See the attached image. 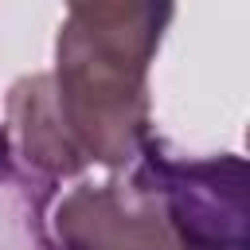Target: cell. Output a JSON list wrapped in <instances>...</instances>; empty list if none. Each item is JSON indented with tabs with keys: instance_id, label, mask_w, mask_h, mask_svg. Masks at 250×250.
Segmentation results:
<instances>
[{
	"instance_id": "obj_1",
	"label": "cell",
	"mask_w": 250,
	"mask_h": 250,
	"mask_svg": "<svg viewBox=\"0 0 250 250\" xmlns=\"http://www.w3.org/2000/svg\"><path fill=\"white\" fill-rule=\"evenodd\" d=\"M172 4H70L55 35L51 94L86 168H129L148 141V66Z\"/></svg>"
},
{
	"instance_id": "obj_2",
	"label": "cell",
	"mask_w": 250,
	"mask_h": 250,
	"mask_svg": "<svg viewBox=\"0 0 250 250\" xmlns=\"http://www.w3.org/2000/svg\"><path fill=\"white\" fill-rule=\"evenodd\" d=\"M133 164L188 250H246V168L234 152L176 160L148 137Z\"/></svg>"
},
{
	"instance_id": "obj_3",
	"label": "cell",
	"mask_w": 250,
	"mask_h": 250,
	"mask_svg": "<svg viewBox=\"0 0 250 250\" xmlns=\"http://www.w3.org/2000/svg\"><path fill=\"white\" fill-rule=\"evenodd\" d=\"M47 230L51 250H188L137 176L74 184L55 199Z\"/></svg>"
},
{
	"instance_id": "obj_4",
	"label": "cell",
	"mask_w": 250,
	"mask_h": 250,
	"mask_svg": "<svg viewBox=\"0 0 250 250\" xmlns=\"http://www.w3.org/2000/svg\"><path fill=\"white\" fill-rule=\"evenodd\" d=\"M4 145L16 164H23L39 180H66L86 172L82 152L66 137L55 94H51V74H23L8 90V121H4Z\"/></svg>"
}]
</instances>
